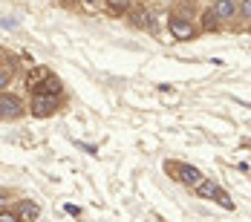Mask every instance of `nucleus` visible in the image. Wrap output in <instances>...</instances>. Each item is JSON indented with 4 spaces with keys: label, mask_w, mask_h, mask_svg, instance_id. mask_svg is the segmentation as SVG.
<instances>
[{
    "label": "nucleus",
    "mask_w": 251,
    "mask_h": 222,
    "mask_svg": "<svg viewBox=\"0 0 251 222\" xmlns=\"http://www.w3.org/2000/svg\"><path fill=\"white\" fill-rule=\"evenodd\" d=\"M61 99H52V96H44V93H32L29 99V116L32 119H50L61 110Z\"/></svg>",
    "instance_id": "1"
},
{
    "label": "nucleus",
    "mask_w": 251,
    "mask_h": 222,
    "mask_svg": "<svg viewBox=\"0 0 251 222\" xmlns=\"http://www.w3.org/2000/svg\"><path fill=\"white\" fill-rule=\"evenodd\" d=\"M194 191H197L200 197H205V199H214L217 205H223V208H228V211L234 208L231 197H228V194L223 191V188H220V185H217V182H211V179H202V182L197 185V188H194Z\"/></svg>",
    "instance_id": "2"
},
{
    "label": "nucleus",
    "mask_w": 251,
    "mask_h": 222,
    "mask_svg": "<svg viewBox=\"0 0 251 222\" xmlns=\"http://www.w3.org/2000/svg\"><path fill=\"white\" fill-rule=\"evenodd\" d=\"M24 116V101L12 93H0V122H15Z\"/></svg>",
    "instance_id": "3"
},
{
    "label": "nucleus",
    "mask_w": 251,
    "mask_h": 222,
    "mask_svg": "<svg viewBox=\"0 0 251 222\" xmlns=\"http://www.w3.org/2000/svg\"><path fill=\"white\" fill-rule=\"evenodd\" d=\"M168 171L176 173L174 179H179V182H182V185H188V188H197L202 179H205L202 171H200V168H194V165H179V162H174V165H168Z\"/></svg>",
    "instance_id": "4"
},
{
    "label": "nucleus",
    "mask_w": 251,
    "mask_h": 222,
    "mask_svg": "<svg viewBox=\"0 0 251 222\" xmlns=\"http://www.w3.org/2000/svg\"><path fill=\"white\" fill-rule=\"evenodd\" d=\"M168 29H171V35H174L176 41H191L194 38V24L188 18H179V15L168 18Z\"/></svg>",
    "instance_id": "5"
},
{
    "label": "nucleus",
    "mask_w": 251,
    "mask_h": 222,
    "mask_svg": "<svg viewBox=\"0 0 251 222\" xmlns=\"http://www.w3.org/2000/svg\"><path fill=\"white\" fill-rule=\"evenodd\" d=\"M50 75H52V73H50V67H32V70L24 75V84L29 87V90H32V93H35V90H38V87H41V84H44Z\"/></svg>",
    "instance_id": "6"
},
{
    "label": "nucleus",
    "mask_w": 251,
    "mask_h": 222,
    "mask_svg": "<svg viewBox=\"0 0 251 222\" xmlns=\"http://www.w3.org/2000/svg\"><path fill=\"white\" fill-rule=\"evenodd\" d=\"M18 217L24 222H38V217H41V205L35 202V199H21L18 202Z\"/></svg>",
    "instance_id": "7"
},
{
    "label": "nucleus",
    "mask_w": 251,
    "mask_h": 222,
    "mask_svg": "<svg viewBox=\"0 0 251 222\" xmlns=\"http://www.w3.org/2000/svg\"><path fill=\"white\" fill-rule=\"evenodd\" d=\"M211 12L217 15V21H231L237 15V0H217L211 6Z\"/></svg>",
    "instance_id": "8"
},
{
    "label": "nucleus",
    "mask_w": 251,
    "mask_h": 222,
    "mask_svg": "<svg viewBox=\"0 0 251 222\" xmlns=\"http://www.w3.org/2000/svg\"><path fill=\"white\" fill-rule=\"evenodd\" d=\"M35 93H44V96H52V99H61V96H64V84H61V78H58V75H50V78H47Z\"/></svg>",
    "instance_id": "9"
},
{
    "label": "nucleus",
    "mask_w": 251,
    "mask_h": 222,
    "mask_svg": "<svg viewBox=\"0 0 251 222\" xmlns=\"http://www.w3.org/2000/svg\"><path fill=\"white\" fill-rule=\"evenodd\" d=\"M107 6H110V12H116V15H122V12H127L130 6H133V0H104Z\"/></svg>",
    "instance_id": "10"
},
{
    "label": "nucleus",
    "mask_w": 251,
    "mask_h": 222,
    "mask_svg": "<svg viewBox=\"0 0 251 222\" xmlns=\"http://www.w3.org/2000/svg\"><path fill=\"white\" fill-rule=\"evenodd\" d=\"M217 26H220V21H217V15H214L211 9H208V12H202V29H208V32H211V29H217Z\"/></svg>",
    "instance_id": "11"
},
{
    "label": "nucleus",
    "mask_w": 251,
    "mask_h": 222,
    "mask_svg": "<svg viewBox=\"0 0 251 222\" xmlns=\"http://www.w3.org/2000/svg\"><path fill=\"white\" fill-rule=\"evenodd\" d=\"M9 81H12V70L0 64V93H6V87H9Z\"/></svg>",
    "instance_id": "12"
},
{
    "label": "nucleus",
    "mask_w": 251,
    "mask_h": 222,
    "mask_svg": "<svg viewBox=\"0 0 251 222\" xmlns=\"http://www.w3.org/2000/svg\"><path fill=\"white\" fill-rule=\"evenodd\" d=\"M237 12H240V18L251 21V0H240V3H237Z\"/></svg>",
    "instance_id": "13"
},
{
    "label": "nucleus",
    "mask_w": 251,
    "mask_h": 222,
    "mask_svg": "<svg viewBox=\"0 0 251 222\" xmlns=\"http://www.w3.org/2000/svg\"><path fill=\"white\" fill-rule=\"evenodd\" d=\"M0 222H24V220L18 217V211H9V208H3V211H0Z\"/></svg>",
    "instance_id": "14"
},
{
    "label": "nucleus",
    "mask_w": 251,
    "mask_h": 222,
    "mask_svg": "<svg viewBox=\"0 0 251 222\" xmlns=\"http://www.w3.org/2000/svg\"><path fill=\"white\" fill-rule=\"evenodd\" d=\"M84 3H87V6H93V3H96V0H84Z\"/></svg>",
    "instance_id": "15"
},
{
    "label": "nucleus",
    "mask_w": 251,
    "mask_h": 222,
    "mask_svg": "<svg viewBox=\"0 0 251 222\" xmlns=\"http://www.w3.org/2000/svg\"><path fill=\"white\" fill-rule=\"evenodd\" d=\"M64 3H75V0H64Z\"/></svg>",
    "instance_id": "16"
},
{
    "label": "nucleus",
    "mask_w": 251,
    "mask_h": 222,
    "mask_svg": "<svg viewBox=\"0 0 251 222\" xmlns=\"http://www.w3.org/2000/svg\"><path fill=\"white\" fill-rule=\"evenodd\" d=\"M0 61H3V55H0Z\"/></svg>",
    "instance_id": "17"
}]
</instances>
